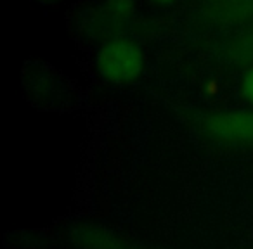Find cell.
I'll return each instance as SVG.
<instances>
[{"label": "cell", "instance_id": "1", "mask_svg": "<svg viewBox=\"0 0 253 249\" xmlns=\"http://www.w3.org/2000/svg\"><path fill=\"white\" fill-rule=\"evenodd\" d=\"M23 90L26 101L42 111H66L78 101L75 85L56 68L39 61L23 68Z\"/></svg>", "mask_w": 253, "mask_h": 249}, {"label": "cell", "instance_id": "2", "mask_svg": "<svg viewBox=\"0 0 253 249\" xmlns=\"http://www.w3.org/2000/svg\"><path fill=\"white\" fill-rule=\"evenodd\" d=\"M95 73L102 81L116 87L132 85L146 70V54L139 42L128 36H115L101 42L94 57Z\"/></svg>", "mask_w": 253, "mask_h": 249}, {"label": "cell", "instance_id": "3", "mask_svg": "<svg viewBox=\"0 0 253 249\" xmlns=\"http://www.w3.org/2000/svg\"><path fill=\"white\" fill-rule=\"evenodd\" d=\"M200 132L224 145H253V109H220L200 118Z\"/></svg>", "mask_w": 253, "mask_h": 249}, {"label": "cell", "instance_id": "4", "mask_svg": "<svg viewBox=\"0 0 253 249\" xmlns=\"http://www.w3.org/2000/svg\"><path fill=\"white\" fill-rule=\"evenodd\" d=\"M137 9L135 0H101L97 7L87 12L85 26L88 33L106 42L115 36H122Z\"/></svg>", "mask_w": 253, "mask_h": 249}, {"label": "cell", "instance_id": "5", "mask_svg": "<svg viewBox=\"0 0 253 249\" xmlns=\"http://www.w3.org/2000/svg\"><path fill=\"white\" fill-rule=\"evenodd\" d=\"M64 239L73 249H141L118 230L95 220L73 221L68 225Z\"/></svg>", "mask_w": 253, "mask_h": 249}, {"label": "cell", "instance_id": "6", "mask_svg": "<svg viewBox=\"0 0 253 249\" xmlns=\"http://www.w3.org/2000/svg\"><path fill=\"white\" fill-rule=\"evenodd\" d=\"M207 12L222 25H243L253 19V0H207Z\"/></svg>", "mask_w": 253, "mask_h": 249}, {"label": "cell", "instance_id": "7", "mask_svg": "<svg viewBox=\"0 0 253 249\" xmlns=\"http://www.w3.org/2000/svg\"><path fill=\"white\" fill-rule=\"evenodd\" d=\"M224 59L232 66L250 68L253 66V25L246 26L236 33L224 47Z\"/></svg>", "mask_w": 253, "mask_h": 249}, {"label": "cell", "instance_id": "8", "mask_svg": "<svg viewBox=\"0 0 253 249\" xmlns=\"http://www.w3.org/2000/svg\"><path fill=\"white\" fill-rule=\"evenodd\" d=\"M239 94L241 99L253 109V66L246 68L239 80Z\"/></svg>", "mask_w": 253, "mask_h": 249}, {"label": "cell", "instance_id": "9", "mask_svg": "<svg viewBox=\"0 0 253 249\" xmlns=\"http://www.w3.org/2000/svg\"><path fill=\"white\" fill-rule=\"evenodd\" d=\"M203 92L207 97H217V95L220 94V83H218L217 78H210V80L205 81Z\"/></svg>", "mask_w": 253, "mask_h": 249}, {"label": "cell", "instance_id": "10", "mask_svg": "<svg viewBox=\"0 0 253 249\" xmlns=\"http://www.w3.org/2000/svg\"><path fill=\"white\" fill-rule=\"evenodd\" d=\"M149 4H153V5H158V7H165V5H172V4H175L177 0H148Z\"/></svg>", "mask_w": 253, "mask_h": 249}, {"label": "cell", "instance_id": "11", "mask_svg": "<svg viewBox=\"0 0 253 249\" xmlns=\"http://www.w3.org/2000/svg\"><path fill=\"white\" fill-rule=\"evenodd\" d=\"M40 4H54V2H57V0H39Z\"/></svg>", "mask_w": 253, "mask_h": 249}]
</instances>
